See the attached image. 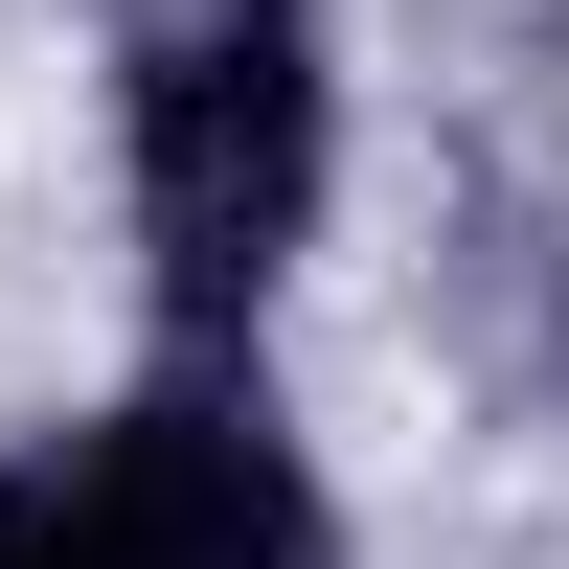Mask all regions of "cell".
I'll list each match as a JSON object with an SVG mask.
<instances>
[{
    "mask_svg": "<svg viewBox=\"0 0 569 569\" xmlns=\"http://www.w3.org/2000/svg\"><path fill=\"white\" fill-rule=\"evenodd\" d=\"M137 137V273H160V342H251L273 273L319 228V160H342V91H319V0H160L114 69Z\"/></svg>",
    "mask_w": 569,
    "mask_h": 569,
    "instance_id": "1",
    "label": "cell"
},
{
    "mask_svg": "<svg viewBox=\"0 0 569 569\" xmlns=\"http://www.w3.org/2000/svg\"><path fill=\"white\" fill-rule=\"evenodd\" d=\"M0 569H342V525H319L297 433L182 365V388L0 456Z\"/></svg>",
    "mask_w": 569,
    "mask_h": 569,
    "instance_id": "2",
    "label": "cell"
}]
</instances>
